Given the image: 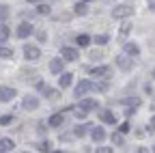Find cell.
Returning <instances> with one entry per match:
<instances>
[{"label":"cell","mask_w":155,"mask_h":153,"mask_svg":"<svg viewBox=\"0 0 155 153\" xmlns=\"http://www.w3.org/2000/svg\"><path fill=\"white\" fill-rule=\"evenodd\" d=\"M91 91H108V84L106 82H93V80H82L80 84L75 86V97H84L86 93Z\"/></svg>","instance_id":"obj_1"},{"label":"cell","mask_w":155,"mask_h":153,"mask_svg":"<svg viewBox=\"0 0 155 153\" xmlns=\"http://www.w3.org/2000/svg\"><path fill=\"white\" fill-rule=\"evenodd\" d=\"M131 13H134V9L129 5H119V7L112 9V17H114V20H125V17H129Z\"/></svg>","instance_id":"obj_2"},{"label":"cell","mask_w":155,"mask_h":153,"mask_svg":"<svg viewBox=\"0 0 155 153\" xmlns=\"http://www.w3.org/2000/svg\"><path fill=\"white\" fill-rule=\"evenodd\" d=\"M134 56H129V54H119L116 56V67H119L121 71H129L131 67H134Z\"/></svg>","instance_id":"obj_3"},{"label":"cell","mask_w":155,"mask_h":153,"mask_svg":"<svg viewBox=\"0 0 155 153\" xmlns=\"http://www.w3.org/2000/svg\"><path fill=\"white\" fill-rule=\"evenodd\" d=\"M108 73H110V67H108V65H99V67H91V69H88V75H91V78H106Z\"/></svg>","instance_id":"obj_4"},{"label":"cell","mask_w":155,"mask_h":153,"mask_svg":"<svg viewBox=\"0 0 155 153\" xmlns=\"http://www.w3.org/2000/svg\"><path fill=\"white\" fill-rule=\"evenodd\" d=\"M61 56H63V61H69V63L80 58V54H78L75 48H61Z\"/></svg>","instance_id":"obj_5"},{"label":"cell","mask_w":155,"mask_h":153,"mask_svg":"<svg viewBox=\"0 0 155 153\" xmlns=\"http://www.w3.org/2000/svg\"><path fill=\"white\" fill-rule=\"evenodd\" d=\"M15 95H17L15 88H11V86H0V101H11Z\"/></svg>","instance_id":"obj_6"},{"label":"cell","mask_w":155,"mask_h":153,"mask_svg":"<svg viewBox=\"0 0 155 153\" xmlns=\"http://www.w3.org/2000/svg\"><path fill=\"white\" fill-rule=\"evenodd\" d=\"M58 75H61V78H58V86H61V88L71 86V82H73V73H69V71H61Z\"/></svg>","instance_id":"obj_7"},{"label":"cell","mask_w":155,"mask_h":153,"mask_svg":"<svg viewBox=\"0 0 155 153\" xmlns=\"http://www.w3.org/2000/svg\"><path fill=\"white\" fill-rule=\"evenodd\" d=\"M24 56H26L28 61H37L39 56H41V50H39L37 45H26L24 48Z\"/></svg>","instance_id":"obj_8"},{"label":"cell","mask_w":155,"mask_h":153,"mask_svg":"<svg viewBox=\"0 0 155 153\" xmlns=\"http://www.w3.org/2000/svg\"><path fill=\"white\" fill-rule=\"evenodd\" d=\"M28 35H32V26H30V24L24 22V24L17 26V37H19V39H26Z\"/></svg>","instance_id":"obj_9"},{"label":"cell","mask_w":155,"mask_h":153,"mask_svg":"<svg viewBox=\"0 0 155 153\" xmlns=\"http://www.w3.org/2000/svg\"><path fill=\"white\" fill-rule=\"evenodd\" d=\"M15 149V142L11 138H0V153H9Z\"/></svg>","instance_id":"obj_10"},{"label":"cell","mask_w":155,"mask_h":153,"mask_svg":"<svg viewBox=\"0 0 155 153\" xmlns=\"http://www.w3.org/2000/svg\"><path fill=\"white\" fill-rule=\"evenodd\" d=\"M22 104H24V108H26V110H37V108H39V99H37V97H32V95L24 97V101H22Z\"/></svg>","instance_id":"obj_11"},{"label":"cell","mask_w":155,"mask_h":153,"mask_svg":"<svg viewBox=\"0 0 155 153\" xmlns=\"http://www.w3.org/2000/svg\"><path fill=\"white\" fill-rule=\"evenodd\" d=\"M93 131H91V138L95 140V142H101L104 138H106V131H104V127H91Z\"/></svg>","instance_id":"obj_12"},{"label":"cell","mask_w":155,"mask_h":153,"mask_svg":"<svg viewBox=\"0 0 155 153\" xmlns=\"http://www.w3.org/2000/svg\"><path fill=\"white\" fill-rule=\"evenodd\" d=\"M63 67H65V61H63V58H54V61H50V71H52V73H61Z\"/></svg>","instance_id":"obj_13"},{"label":"cell","mask_w":155,"mask_h":153,"mask_svg":"<svg viewBox=\"0 0 155 153\" xmlns=\"http://www.w3.org/2000/svg\"><path fill=\"white\" fill-rule=\"evenodd\" d=\"M80 106H84L86 110H93V108H99V101H97V99H91V97H86V95H84L82 101H80Z\"/></svg>","instance_id":"obj_14"},{"label":"cell","mask_w":155,"mask_h":153,"mask_svg":"<svg viewBox=\"0 0 155 153\" xmlns=\"http://www.w3.org/2000/svg\"><path fill=\"white\" fill-rule=\"evenodd\" d=\"M63 123H65L63 112H56V114H52V117H50V125H52V127H61Z\"/></svg>","instance_id":"obj_15"},{"label":"cell","mask_w":155,"mask_h":153,"mask_svg":"<svg viewBox=\"0 0 155 153\" xmlns=\"http://www.w3.org/2000/svg\"><path fill=\"white\" fill-rule=\"evenodd\" d=\"M125 54H129V56H138V54H140V48L136 45L134 41H127V43H125Z\"/></svg>","instance_id":"obj_16"},{"label":"cell","mask_w":155,"mask_h":153,"mask_svg":"<svg viewBox=\"0 0 155 153\" xmlns=\"http://www.w3.org/2000/svg\"><path fill=\"white\" fill-rule=\"evenodd\" d=\"M99 117H101V121H104V123H110V125H114V123H116V117H114L110 110H104Z\"/></svg>","instance_id":"obj_17"},{"label":"cell","mask_w":155,"mask_h":153,"mask_svg":"<svg viewBox=\"0 0 155 153\" xmlns=\"http://www.w3.org/2000/svg\"><path fill=\"white\" fill-rule=\"evenodd\" d=\"M71 110L75 112V117H78V119H86V112H88V110H86L84 106H73Z\"/></svg>","instance_id":"obj_18"},{"label":"cell","mask_w":155,"mask_h":153,"mask_svg":"<svg viewBox=\"0 0 155 153\" xmlns=\"http://www.w3.org/2000/svg\"><path fill=\"white\" fill-rule=\"evenodd\" d=\"M73 13H75V15H86V13H88V9H86V5H84V2H78V5L73 7Z\"/></svg>","instance_id":"obj_19"},{"label":"cell","mask_w":155,"mask_h":153,"mask_svg":"<svg viewBox=\"0 0 155 153\" xmlns=\"http://www.w3.org/2000/svg\"><path fill=\"white\" fill-rule=\"evenodd\" d=\"M13 56V50L9 45H0V58H11Z\"/></svg>","instance_id":"obj_20"},{"label":"cell","mask_w":155,"mask_h":153,"mask_svg":"<svg viewBox=\"0 0 155 153\" xmlns=\"http://www.w3.org/2000/svg\"><path fill=\"white\" fill-rule=\"evenodd\" d=\"M9 35H11V30H9L5 24H0V41H7V39H9Z\"/></svg>","instance_id":"obj_21"},{"label":"cell","mask_w":155,"mask_h":153,"mask_svg":"<svg viewBox=\"0 0 155 153\" xmlns=\"http://www.w3.org/2000/svg\"><path fill=\"white\" fill-rule=\"evenodd\" d=\"M50 11H52L50 5H39V7H37V13H39V15H50Z\"/></svg>","instance_id":"obj_22"},{"label":"cell","mask_w":155,"mask_h":153,"mask_svg":"<svg viewBox=\"0 0 155 153\" xmlns=\"http://www.w3.org/2000/svg\"><path fill=\"white\" fill-rule=\"evenodd\" d=\"M88 41H91V39H88V35H78V39H75L78 45H88Z\"/></svg>","instance_id":"obj_23"},{"label":"cell","mask_w":155,"mask_h":153,"mask_svg":"<svg viewBox=\"0 0 155 153\" xmlns=\"http://www.w3.org/2000/svg\"><path fill=\"white\" fill-rule=\"evenodd\" d=\"M86 129H91V125H78L73 131H75V136H84V134H86Z\"/></svg>","instance_id":"obj_24"},{"label":"cell","mask_w":155,"mask_h":153,"mask_svg":"<svg viewBox=\"0 0 155 153\" xmlns=\"http://www.w3.org/2000/svg\"><path fill=\"white\" fill-rule=\"evenodd\" d=\"M9 17V7H5V5H0V22H5Z\"/></svg>","instance_id":"obj_25"},{"label":"cell","mask_w":155,"mask_h":153,"mask_svg":"<svg viewBox=\"0 0 155 153\" xmlns=\"http://www.w3.org/2000/svg\"><path fill=\"white\" fill-rule=\"evenodd\" d=\"M45 95H48V97H50V99H56V97H61V93H58V91H54V88H50V86H48V91H45Z\"/></svg>","instance_id":"obj_26"},{"label":"cell","mask_w":155,"mask_h":153,"mask_svg":"<svg viewBox=\"0 0 155 153\" xmlns=\"http://www.w3.org/2000/svg\"><path fill=\"white\" fill-rule=\"evenodd\" d=\"M39 151H52V142H50V140L39 142Z\"/></svg>","instance_id":"obj_27"},{"label":"cell","mask_w":155,"mask_h":153,"mask_svg":"<svg viewBox=\"0 0 155 153\" xmlns=\"http://www.w3.org/2000/svg\"><path fill=\"white\" fill-rule=\"evenodd\" d=\"M112 142L114 145H123V134L119 131V134H112Z\"/></svg>","instance_id":"obj_28"},{"label":"cell","mask_w":155,"mask_h":153,"mask_svg":"<svg viewBox=\"0 0 155 153\" xmlns=\"http://www.w3.org/2000/svg\"><path fill=\"white\" fill-rule=\"evenodd\" d=\"M110 39H108V37L106 35H99V37H95V43H99V45H106Z\"/></svg>","instance_id":"obj_29"},{"label":"cell","mask_w":155,"mask_h":153,"mask_svg":"<svg viewBox=\"0 0 155 153\" xmlns=\"http://www.w3.org/2000/svg\"><path fill=\"white\" fill-rule=\"evenodd\" d=\"M9 123H13V117H11V114H5V117H0V125H9Z\"/></svg>","instance_id":"obj_30"},{"label":"cell","mask_w":155,"mask_h":153,"mask_svg":"<svg viewBox=\"0 0 155 153\" xmlns=\"http://www.w3.org/2000/svg\"><path fill=\"white\" fill-rule=\"evenodd\" d=\"M129 30H131V24H129V22H125V24H123V26H121V35H123V37H125V35H127V32H129Z\"/></svg>","instance_id":"obj_31"},{"label":"cell","mask_w":155,"mask_h":153,"mask_svg":"<svg viewBox=\"0 0 155 153\" xmlns=\"http://www.w3.org/2000/svg\"><path fill=\"white\" fill-rule=\"evenodd\" d=\"M155 131V114L151 117V123H149V134H153Z\"/></svg>","instance_id":"obj_32"},{"label":"cell","mask_w":155,"mask_h":153,"mask_svg":"<svg viewBox=\"0 0 155 153\" xmlns=\"http://www.w3.org/2000/svg\"><path fill=\"white\" fill-rule=\"evenodd\" d=\"M114 149H110V147H99V149H97V153H112Z\"/></svg>","instance_id":"obj_33"},{"label":"cell","mask_w":155,"mask_h":153,"mask_svg":"<svg viewBox=\"0 0 155 153\" xmlns=\"http://www.w3.org/2000/svg\"><path fill=\"white\" fill-rule=\"evenodd\" d=\"M101 56H104V52H97V50L91 52V58H101Z\"/></svg>","instance_id":"obj_34"},{"label":"cell","mask_w":155,"mask_h":153,"mask_svg":"<svg viewBox=\"0 0 155 153\" xmlns=\"http://www.w3.org/2000/svg\"><path fill=\"white\" fill-rule=\"evenodd\" d=\"M119 131H121V134L129 131V123H123V125H119Z\"/></svg>","instance_id":"obj_35"},{"label":"cell","mask_w":155,"mask_h":153,"mask_svg":"<svg viewBox=\"0 0 155 153\" xmlns=\"http://www.w3.org/2000/svg\"><path fill=\"white\" fill-rule=\"evenodd\" d=\"M37 88L41 91V93H45V91H48V84H43V82H37Z\"/></svg>","instance_id":"obj_36"},{"label":"cell","mask_w":155,"mask_h":153,"mask_svg":"<svg viewBox=\"0 0 155 153\" xmlns=\"http://www.w3.org/2000/svg\"><path fill=\"white\" fill-rule=\"evenodd\" d=\"M149 9H155V0H149Z\"/></svg>","instance_id":"obj_37"},{"label":"cell","mask_w":155,"mask_h":153,"mask_svg":"<svg viewBox=\"0 0 155 153\" xmlns=\"http://www.w3.org/2000/svg\"><path fill=\"white\" fill-rule=\"evenodd\" d=\"M151 110L155 112V97H153V101H151Z\"/></svg>","instance_id":"obj_38"},{"label":"cell","mask_w":155,"mask_h":153,"mask_svg":"<svg viewBox=\"0 0 155 153\" xmlns=\"http://www.w3.org/2000/svg\"><path fill=\"white\" fill-rule=\"evenodd\" d=\"M151 78H153V80H155V71H153V73H151Z\"/></svg>","instance_id":"obj_39"},{"label":"cell","mask_w":155,"mask_h":153,"mask_svg":"<svg viewBox=\"0 0 155 153\" xmlns=\"http://www.w3.org/2000/svg\"><path fill=\"white\" fill-rule=\"evenodd\" d=\"M28 2H39V0H28Z\"/></svg>","instance_id":"obj_40"},{"label":"cell","mask_w":155,"mask_h":153,"mask_svg":"<svg viewBox=\"0 0 155 153\" xmlns=\"http://www.w3.org/2000/svg\"><path fill=\"white\" fill-rule=\"evenodd\" d=\"M82 2H91V0H82Z\"/></svg>","instance_id":"obj_41"},{"label":"cell","mask_w":155,"mask_h":153,"mask_svg":"<svg viewBox=\"0 0 155 153\" xmlns=\"http://www.w3.org/2000/svg\"><path fill=\"white\" fill-rule=\"evenodd\" d=\"M153 151H155V147H153Z\"/></svg>","instance_id":"obj_42"}]
</instances>
